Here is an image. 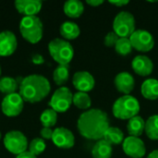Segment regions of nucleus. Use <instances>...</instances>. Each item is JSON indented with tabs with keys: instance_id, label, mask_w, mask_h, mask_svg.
<instances>
[{
	"instance_id": "a211bd4d",
	"label": "nucleus",
	"mask_w": 158,
	"mask_h": 158,
	"mask_svg": "<svg viewBox=\"0 0 158 158\" xmlns=\"http://www.w3.org/2000/svg\"><path fill=\"white\" fill-rule=\"evenodd\" d=\"M141 94L147 100L158 99V80L151 78L145 80L141 86Z\"/></svg>"
},
{
	"instance_id": "f8f14e48",
	"label": "nucleus",
	"mask_w": 158,
	"mask_h": 158,
	"mask_svg": "<svg viewBox=\"0 0 158 158\" xmlns=\"http://www.w3.org/2000/svg\"><path fill=\"white\" fill-rule=\"evenodd\" d=\"M52 142L60 149H70L75 144V137L69 129L59 127L54 130Z\"/></svg>"
},
{
	"instance_id": "c85d7f7f",
	"label": "nucleus",
	"mask_w": 158,
	"mask_h": 158,
	"mask_svg": "<svg viewBox=\"0 0 158 158\" xmlns=\"http://www.w3.org/2000/svg\"><path fill=\"white\" fill-rule=\"evenodd\" d=\"M115 50L120 56L130 55L133 50L130 37H120L115 45Z\"/></svg>"
},
{
	"instance_id": "7c9ffc66",
	"label": "nucleus",
	"mask_w": 158,
	"mask_h": 158,
	"mask_svg": "<svg viewBox=\"0 0 158 158\" xmlns=\"http://www.w3.org/2000/svg\"><path fill=\"white\" fill-rule=\"evenodd\" d=\"M119 38L120 37L115 31H109L104 38V44L107 47H115Z\"/></svg>"
},
{
	"instance_id": "473e14b6",
	"label": "nucleus",
	"mask_w": 158,
	"mask_h": 158,
	"mask_svg": "<svg viewBox=\"0 0 158 158\" xmlns=\"http://www.w3.org/2000/svg\"><path fill=\"white\" fill-rule=\"evenodd\" d=\"M31 61H32V63H34L36 65H41V64H43L44 62V57L41 55L36 54V55H33L32 56Z\"/></svg>"
},
{
	"instance_id": "423d86ee",
	"label": "nucleus",
	"mask_w": 158,
	"mask_h": 158,
	"mask_svg": "<svg viewBox=\"0 0 158 158\" xmlns=\"http://www.w3.org/2000/svg\"><path fill=\"white\" fill-rule=\"evenodd\" d=\"M136 31L134 16L128 11L118 13L113 20V31L119 37H130Z\"/></svg>"
},
{
	"instance_id": "f704fd0d",
	"label": "nucleus",
	"mask_w": 158,
	"mask_h": 158,
	"mask_svg": "<svg viewBox=\"0 0 158 158\" xmlns=\"http://www.w3.org/2000/svg\"><path fill=\"white\" fill-rule=\"evenodd\" d=\"M86 3L89 6H92L94 7H96V6H99L102 4H104V1L103 0H87Z\"/></svg>"
},
{
	"instance_id": "dca6fc26",
	"label": "nucleus",
	"mask_w": 158,
	"mask_h": 158,
	"mask_svg": "<svg viewBox=\"0 0 158 158\" xmlns=\"http://www.w3.org/2000/svg\"><path fill=\"white\" fill-rule=\"evenodd\" d=\"M131 67L133 71L142 77L149 76L154 70V63L152 59L144 55L136 56L131 62Z\"/></svg>"
},
{
	"instance_id": "4c0bfd02",
	"label": "nucleus",
	"mask_w": 158,
	"mask_h": 158,
	"mask_svg": "<svg viewBox=\"0 0 158 158\" xmlns=\"http://www.w3.org/2000/svg\"><path fill=\"white\" fill-rule=\"evenodd\" d=\"M0 76H1V67H0Z\"/></svg>"
},
{
	"instance_id": "6ab92c4d",
	"label": "nucleus",
	"mask_w": 158,
	"mask_h": 158,
	"mask_svg": "<svg viewBox=\"0 0 158 158\" xmlns=\"http://www.w3.org/2000/svg\"><path fill=\"white\" fill-rule=\"evenodd\" d=\"M112 154V145L104 139L97 141L92 149L93 158H111Z\"/></svg>"
},
{
	"instance_id": "aec40b11",
	"label": "nucleus",
	"mask_w": 158,
	"mask_h": 158,
	"mask_svg": "<svg viewBox=\"0 0 158 158\" xmlns=\"http://www.w3.org/2000/svg\"><path fill=\"white\" fill-rule=\"evenodd\" d=\"M59 32L64 40L69 41L77 39L81 34V30L77 23L73 21H65L61 24Z\"/></svg>"
},
{
	"instance_id": "ddd939ff",
	"label": "nucleus",
	"mask_w": 158,
	"mask_h": 158,
	"mask_svg": "<svg viewBox=\"0 0 158 158\" xmlns=\"http://www.w3.org/2000/svg\"><path fill=\"white\" fill-rule=\"evenodd\" d=\"M72 83L78 92L87 93L91 92L95 85V80L94 76L88 71H78L73 75Z\"/></svg>"
},
{
	"instance_id": "e433bc0d",
	"label": "nucleus",
	"mask_w": 158,
	"mask_h": 158,
	"mask_svg": "<svg viewBox=\"0 0 158 158\" xmlns=\"http://www.w3.org/2000/svg\"><path fill=\"white\" fill-rule=\"evenodd\" d=\"M147 158H158V149L154 150L153 152H151V153L148 155Z\"/></svg>"
},
{
	"instance_id": "a878e982",
	"label": "nucleus",
	"mask_w": 158,
	"mask_h": 158,
	"mask_svg": "<svg viewBox=\"0 0 158 158\" xmlns=\"http://www.w3.org/2000/svg\"><path fill=\"white\" fill-rule=\"evenodd\" d=\"M73 105L82 110H89L92 106V99L87 93L77 92L73 94Z\"/></svg>"
},
{
	"instance_id": "20e7f679",
	"label": "nucleus",
	"mask_w": 158,
	"mask_h": 158,
	"mask_svg": "<svg viewBox=\"0 0 158 158\" xmlns=\"http://www.w3.org/2000/svg\"><path fill=\"white\" fill-rule=\"evenodd\" d=\"M21 36L31 44H37L43 38L44 26L37 16L23 17L19 22Z\"/></svg>"
},
{
	"instance_id": "1a4fd4ad",
	"label": "nucleus",
	"mask_w": 158,
	"mask_h": 158,
	"mask_svg": "<svg viewBox=\"0 0 158 158\" xmlns=\"http://www.w3.org/2000/svg\"><path fill=\"white\" fill-rule=\"evenodd\" d=\"M133 49L139 52H149L155 46V39L151 32L146 30H136L130 36Z\"/></svg>"
},
{
	"instance_id": "6e6552de",
	"label": "nucleus",
	"mask_w": 158,
	"mask_h": 158,
	"mask_svg": "<svg viewBox=\"0 0 158 158\" xmlns=\"http://www.w3.org/2000/svg\"><path fill=\"white\" fill-rule=\"evenodd\" d=\"M73 104V94L68 87H60L53 94L49 106L56 113L67 112Z\"/></svg>"
},
{
	"instance_id": "0eeeda50",
	"label": "nucleus",
	"mask_w": 158,
	"mask_h": 158,
	"mask_svg": "<svg viewBox=\"0 0 158 158\" xmlns=\"http://www.w3.org/2000/svg\"><path fill=\"white\" fill-rule=\"evenodd\" d=\"M5 148L13 155L19 156L27 151L29 147L26 136L19 131H8L4 137Z\"/></svg>"
},
{
	"instance_id": "b1692460",
	"label": "nucleus",
	"mask_w": 158,
	"mask_h": 158,
	"mask_svg": "<svg viewBox=\"0 0 158 158\" xmlns=\"http://www.w3.org/2000/svg\"><path fill=\"white\" fill-rule=\"evenodd\" d=\"M69 77V65H58L53 72V80L58 86L64 85Z\"/></svg>"
},
{
	"instance_id": "2eb2a0df",
	"label": "nucleus",
	"mask_w": 158,
	"mask_h": 158,
	"mask_svg": "<svg viewBox=\"0 0 158 158\" xmlns=\"http://www.w3.org/2000/svg\"><path fill=\"white\" fill-rule=\"evenodd\" d=\"M114 84L118 92L124 95H129L135 87V80L130 72L122 71L116 75Z\"/></svg>"
},
{
	"instance_id": "393cba45",
	"label": "nucleus",
	"mask_w": 158,
	"mask_h": 158,
	"mask_svg": "<svg viewBox=\"0 0 158 158\" xmlns=\"http://www.w3.org/2000/svg\"><path fill=\"white\" fill-rule=\"evenodd\" d=\"M144 132L151 140H158V115H153L145 121Z\"/></svg>"
},
{
	"instance_id": "39448f33",
	"label": "nucleus",
	"mask_w": 158,
	"mask_h": 158,
	"mask_svg": "<svg viewBox=\"0 0 158 158\" xmlns=\"http://www.w3.org/2000/svg\"><path fill=\"white\" fill-rule=\"evenodd\" d=\"M48 51L58 65H69L74 56L73 46L69 41L61 38L53 39L48 44Z\"/></svg>"
},
{
	"instance_id": "4468645a",
	"label": "nucleus",
	"mask_w": 158,
	"mask_h": 158,
	"mask_svg": "<svg viewBox=\"0 0 158 158\" xmlns=\"http://www.w3.org/2000/svg\"><path fill=\"white\" fill-rule=\"evenodd\" d=\"M18 46L16 35L10 31L0 32V56H9L15 53Z\"/></svg>"
},
{
	"instance_id": "f3484780",
	"label": "nucleus",
	"mask_w": 158,
	"mask_h": 158,
	"mask_svg": "<svg viewBox=\"0 0 158 158\" xmlns=\"http://www.w3.org/2000/svg\"><path fill=\"white\" fill-rule=\"evenodd\" d=\"M42 4L40 0H17L14 3L18 12L24 17L36 16L41 11Z\"/></svg>"
},
{
	"instance_id": "9d476101",
	"label": "nucleus",
	"mask_w": 158,
	"mask_h": 158,
	"mask_svg": "<svg viewBox=\"0 0 158 158\" xmlns=\"http://www.w3.org/2000/svg\"><path fill=\"white\" fill-rule=\"evenodd\" d=\"M24 106V100L19 93L7 94L4 97L1 103V109L4 115L6 117L19 116Z\"/></svg>"
},
{
	"instance_id": "9b49d317",
	"label": "nucleus",
	"mask_w": 158,
	"mask_h": 158,
	"mask_svg": "<svg viewBox=\"0 0 158 158\" xmlns=\"http://www.w3.org/2000/svg\"><path fill=\"white\" fill-rule=\"evenodd\" d=\"M122 148L126 156L131 158H143L146 154V147L140 137L129 136L124 139Z\"/></svg>"
},
{
	"instance_id": "c9c22d12",
	"label": "nucleus",
	"mask_w": 158,
	"mask_h": 158,
	"mask_svg": "<svg viewBox=\"0 0 158 158\" xmlns=\"http://www.w3.org/2000/svg\"><path fill=\"white\" fill-rule=\"evenodd\" d=\"M16 158H37L34 155H32L31 153H30L29 151H26L19 156H17Z\"/></svg>"
},
{
	"instance_id": "7ed1b4c3",
	"label": "nucleus",
	"mask_w": 158,
	"mask_h": 158,
	"mask_svg": "<svg viewBox=\"0 0 158 158\" xmlns=\"http://www.w3.org/2000/svg\"><path fill=\"white\" fill-rule=\"evenodd\" d=\"M140 109L141 106L139 101L131 94L118 98L112 106L114 117L121 120H129L138 116Z\"/></svg>"
},
{
	"instance_id": "5701e85b",
	"label": "nucleus",
	"mask_w": 158,
	"mask_h": 158,
	"mask_svg": "<svg viewBox=\"0 0 158 158\" xmlns=\"http://www.w3.org/2000/svg\"><path fill=\"white\" fill-rule=\"evenodd\" d=\"M104 140H106L111 145H118L123 143L124 133L123 131L117 127H109L106 132L104 135Z\"/></svg>"
},
{
	"instance_id": "412c9836",
	"label": "nucleus",
	"mask_w": 158,
	"mask_h": 158,
	"mask_svg": "<svg viewBox=\"0 0 158 158\" xmlns=\"http://www.w3.org/2000/svg\"><path fill=\"white\" fill-rule=\"evenodd\" d=\"M63 10L68 17L71 19H77L80 18L84 12V6L80 0H69L65 2Z\"/></svg>"
},
{
	"instance_id": "2f4dec72",
	"label": "nucleus",
	"mask_w": 158,
	"mask_h": 158,
	"mask_svg": "<svg viewBox=\"0 0 158 158\" xmlns=\"http://www.w3.org/2000/svg\"><path fill=\"white\" fill-rule=\"evenodd\" d=\"M53 132H54V131L52 130V128H44V127H43V129L40 131V135H41L43 140L44 139V140H52Z\"/></svg>"
},
{
	"instance_id": "cd10ccee",
	"label": "nucleus",
	"mask_w": 158,
	"mask_h": 158,
	"mask_svg": "<svg viewBox=\"0 0 158 158\" xmlns=\"http://www.w3.org/2000/svg\"><path fill=\"white\" fill-rule=\"evenodd\" d=\"M40 121L44 128H52L56 124L57 113L52 108L45 109L40 116Z\"/></svg>"
},
{
	"instance_id": "f03ea898",
	"label": "nucleus",
	"mask_w": 158,
	"mask_h": 158,
	"mask_svg": "<svg viewBox=\"0 0 158 158\" xmlns=\"http://www.w3.org/2000/svg\"><path fill=\"white\" fill-rule=\"evenodd\" d=\"M50 91L49 81L39 74H31L25 77L19 88V94L24 102L31 104L41 102L49 94Z\"/></svg>"
},
{
	"instance_id": "72a5a7b5",
	"label": "nucleus",
	"mask_w": 158,
	"mask_h": 158,
	"mask_svg": "<svg viewBox=\"0 0 158 158\" xmlns=\"http://www.w3.org/2000/svg\"><path fill=\"white\" fill-rule=\"evenodd\" d=\"M109 3L111 5H114L118 7H121V6H124L126 5H128L130 3L129 0H117V1H109Z\"/></svg>"
},
{
	"instance_id": "bb28decb",
	"label": "nucleus",
	"mask_w": 158,
	"mask_h": 158,
	"mask_svg": "<svg viewBox=\"0 0 158 158\" xmlns=\"http://www.w3.org/2000/svg\"><path fill=\"white\" fill-rule=\"evenodd\" d=\"M19 88L18 81L11 77H4L0 79V92L6 95L15 94L16 91Z\"/></svg>"
},
{
	"instance_id": "58836bf2",
	"label": "nucleus",
	"mask_w": 158,
	"mask_h": 158,
	"mask_svg": "<svg viewBox=\"0 0 158 158\" xmlns=\"http://www.w3.org/2000/svg\"><path fill=\"white\" fill-rule=\"evenodd\" d=\"M0 139H1V132H0Z\"/></svg>"
},
{
	"instance_id": "c756f323",
	"label": "nucleus",
	"mask_w": 158,
	"mask_h": 158,
	"mask_svg": "<svg viewBox=\"0 0 158 158\" xmlns=\"http://www.w3.org/2000/svg\"><path fill=\"white\" fill-rule=\"evenodd\" d=\"M45 148H46L45 142L42 138H35L32 141H31L29 144V152L34 155L35 156L44 153Z\"/></svg>"
},
{
	"instance_id": "4be33fe9",
	"label": "nucleus",
	"mask_w": 158,
	"mask_h": 158,
	"mask_svg": "<svg viewBox=\"0 0 158 158\" xmlns=\"http://www.w3.org/2000/svg\"><path fill=\"white\" fill-rule=\"evenodd\" d=\"M144 129H145V121L142 117L136 116L128 120L127 131L130 136L140 137L143 133Z\"/></svg>"
},
{
	"instance_id": "f257e3e1",
	"label": "nucleus",
	"mask_w": 158,
	"mask_h": 158,
	"mask_svg": "<svg viewBox=\"0 0 158 158\" xmlns=\"http://www.w3.org/2000/svg\"><path fill=\"white\" fill-rule=\"evenodd\" d=\"M110 127L108 115L102 109L92 108L84 111L78 118L77 128L80 134L89 140L99 141Z\"/></svg>"
}]
</instances>
